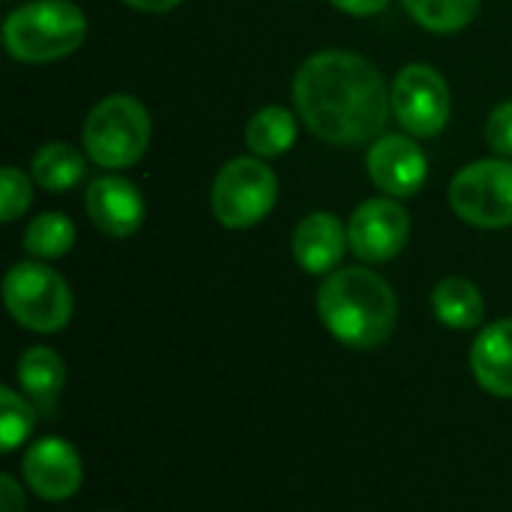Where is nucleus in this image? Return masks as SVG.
I'll list each match as a JSON object with an SVG mask.
<instances>
[{
    "label": "nucleus",
    "mask_w": 512,
    "mask_h": 512,
    "mask_svg": "<svg viewBox=\"0 0 512 512\" xmlns=\"http://www.w3.org/2000/svg\"><path fill=\"white\" fill-rule=\"evenodd\" d=\"M294 105L327 144H360L381 135L390 93L378 66L351 51H318L294 75Z\"/></svg>",
    "instance_id": "nucleus-1"
},
{
    "label": "nucleus",
    "mask_w": 512,
    "mask_h": 512,
    "mask_svg": "<svg viewBox=\"0 0 512 512\" xmlns=\"http://www.w3.org/2000/svg\"><path fill=\"white\" fill-rule=\"evenodd\" d=\"M318 315L342 345L375 348L396 330L399 303L378 273L366 267H342L318 288Z\"/></svg>",
    "instance_id": "nucleus-2"
},
{
    "label": "nucleus",
    "mask_w": 512,
    "mask_h": 512,
    "mask_svg": "<svg viewBox=\"0 0 512 512\" xmlns=\"http://www.w3.org/2000/svg\"><path fill=\"white\" fill-rule=\"evenodd\" d=\"M87 36L84 12L69 0H33L3 21V45L21 63L60 60L81 48Z\"/></svg>",
    "instance_id": "nucleus-3"
},
{
    "label": "nucleus",
    "mask_w": 512,
    "mask_h": 512,
    "mask_svg": "<svg viewBox=\"0 0 512 512\" xmlns=\"http://www.w3.org/2000/svg\"><path fill=\"white\" fill-rule=\"evenodd\" d=\"M150 144V114L126 93L105 96L84 123V150L99 168H129Z\"/></svg>",
    "instance_id": "nucleus-4"
},
{
    "label": "nucleus",
    "mask_w": 512,
    "mask_h": 512,
    "mask_svg": "<svg viewBox=\"0 0 512 512\" xmlns=\"http://www.w3.org/2000/svg\"><path fill=\"white\" fill-rule=\"evenodd\" d=\"M9 315L33 333H57L72 318V291L66 279L39 261L15 264L3 279Z\"/></svg>",
    "instance_id": "nucleus-5"
},
{
    "label": "nucleus",
    "mask_w": 512,
    "mask_h": 512,
    "mask_svg": "<svg viewBox=\"0 0 512 512\" xmlns=\"http://www.w3.org/2000/svg\"><path fill=\"white\" fill-rule=\"evenodd\" d=\"M279 195L276 174L252 156L231 159L213 180L210 210L225 228H252L270 216Z\"/></svg>",
    "instance_id": "nucleus-6"
},
{
    "label": "nucleus",
    "mask_w": 512,
    "mask_h": 512,
    "mask_svg": "<svg viewBox=\"0 0 512 512\" xmlns=\"http://www.w3.org/2000/svg\"><path fill=\"white\" fill-rule=\"evenodd\" d=\"M450 207L474 228L512 225V162L480 159L465 165L450 183Z\"/></svg>",
    "instance_id": "nucleus-7"
},
{
    "label": "nucleus",
    "mask_w": 512,
    "mask_h": 512,
    "mask_svg": "<svg viewBox=\"0 0 512 512\" xmlns=\"http://www.w3.org/2000/svg\"><path fill=\"white\" fill-rule=\"evenodd\" d=\"M390 108L396 120L417 138H432L438 135L453 111L450 87L444 75L426 63H411L405 66L390 90Z\"/></svg>",
    "instance_id": "nucleus-8"
},
{
    "label": "nucleus",
    "mask_w": 512,
    "mask_h": 512,
    "mask_svg": "<svg viewBox=\"0 0 512 512\" xmlns=\"http://www.w3.org/2000/svg\"><path fill=\"white\" fill-rule=\"evenodd\" d=\"M411 237V219L405 207L393 198H369L363 201L348 225L351 252L366 264L393 261Z\"/></svg>",
    "instance_id": "nucleus-9"
},
{
    "label": "nucleus",
    "mask_w": 512,
    "mask_h": 512,
    "mask_svg": "<svg viewBox=\"0 0 512 512\" xmlns=\"http://www.w3.org/2000/svg\"><path fill=\"white\" fill-rule=\"evenodd\" d=\"M24 480L42 501H66L81 489V456L63 438H39L24 453Z\"/></svg>",
    "instance_id": "nucleus-10"
},
{
    "label": "nucleus",
    "mask_w": 512,
    "mask_h": 512,
    "mask_svg": "<svg viewBox=\"0 0 512 512\" xmlns=\"http://www.w3.org/2000/svg\"><path fill=\"white\" fill-rule=\"evenodd\" d=\"M369 174L375 186L393 198L417 195L429 174L426 153L408 135H381L369 150Z\"/></svg>",
    "instance_id": "nucleus-11"
},
{
    "label": "nucleus",
    "mask_w": 512,
    "mask_h": 512,
    "mask_svg": "<svg viewBox=\"0 0 512 512\" xmlns=\"http://www.w3.org/2000/svg\"><path fill=\"white\" fill-rule=\"evenodd\" d=\"M87 216L90 222L114 240L132 237L141 222H144V198L135 189V183H129L126 177L117 174H105L99 180L90 183L87 198H84Z\"/></svg>",
    "instance_id": "nucleus-12"
},
{
    "label": "nucleus",
    "mask_w": 512,
    "mask_h": 512,
    "mask_svg": "<svg viewBox=\"0 0 512 512\" xmlns=\"http://www.w3.org/2000/svg\"><path fill=\"white\" fill-rule=\"evenodd\" d=\"M348 246H351L348 231L342 228V222L336 216H330L324 210L300 219V225L294 228V240H291L297 264L312 276L333 273L342 264Z\"/></svg>",
    "instance_id": "nucleus-13"
},
{
    "label": "nucleus",
    "mask_w": 512,
    "mask_h": 512,
    "mask_svg": "<svg viewBox=\"0 0 512 512\" xmlns=\"http://www.w3.org/2000/svg\"><path fill=\"white\" fill-rule=\"evenodd\" d=\"M471 372L486 393L512 399V318L480 330L471 348Z\"/></svg>",
    "instance_id": "nucleus-14"
},
{
    "label": "nucleus",
    "mask_w": 512,
    "mask_h": 512,
    "mask_svg": "<svg viewBox=\"0 0 512 512\" xmlns=\"http://www.w3.org/2000/svg\"><path fill=\"white\" fill-rule=\"evenodd\" d=\"M66 384V366L57 357V351L45 345H33L18 360V387L33 402L39 414H54L60 393Z\"/></svg>",
    "instance_id": "nucleus-15"
},
{
    "label": "nucleus",
    "mask_w": 512,
    "mask_h": 512,
    "mask_svg": "<svg viewBox=\"0 0 512 512\" xmlns=\"http://www.w3.org/2000/svg\"><path fill=\"white\" fill-rule=\"evenodd\" d=\"M432 309H435L438 321L450 330H474V327H480V321L486 315L480 288L462 276H450L435 285Z\"/></svg>",
    "instance_id": "nucleus-16"
},
{
    "label": "nucleus",
    "mask_w": 512,
    "mask_h": 512,
    "mask_svg": "<svg viewBox=\"0 0 512 512\" xmlns=\"http://www.w3.org/2000/svg\"><path fill=\"white\" fill-rule=\"evenodd\" d=\"M30 171H33V180L45 192L60 195V192L72 189L84 177L87 165H84V156L72 144H66V141H48V144H42L36 150Z\"/></svg>",
    "instance_id": "nucleus-17"
},
{
    "label": "nucleus",
    "mask_w": 512,
    "mask_h": 512,
    "mask_svg": "<svg viewBox=\"0 0 512 512\" xmlns=\"http://www.w3.org/2000/svg\"><path fill=\"white\" fill-rule=\"evenodd\" d=\"M297 141V120L288 108L279 105H267L261 111L252 114V120L246 123V147L255 156H282L294 147Z\"/></svg>",
    "instance_id": "nucleus-18"
},
{
    "label": "nucleus",
    "mask_w": 512,
    "mask_h": 512,
    "mask_svg": "<svg viewBox=\"0 0 512 512\" xmlns=\"http://www.w3.org/2000/svg\"><path fill=\"white\" fill-rule=\"evenodd\" d=\"M411 18L432 33H456L468 27L480 9V0H402Z\"/></svg>",
    "instance_id": "nucleus-19"
},
{
    "label": "nucleus",
    "mask_w": 512,
    "mask_h": 512,
    "mask_svg": "<svg viewBox=\"0 0 512 512\" xmlns=\"http://www.w3.org/2000/svg\"><path fill=\"white\" fill-rule=\"evenodd\" d=\"M75 243V225L63 213H39L24 231V249L33 258H63Z\"/></svg>",
    "instance_id": "nucleus-20"
},
{
    "label": "nucleus",
    "mask_w": 512,
    "mask_h": 512,
    "mask_svg": "<svg viewBox=\"0 0 512 512\" xmlns=\"http://www.w3.org/2000/svg\"><path fill=\"white\" fill-rule=\"evenodd\" d=\"M36 414L39 411L33 408L30 399L18 396L12 387L0 390V450L3 453L18 450L30 438L36 426Z\"/></svg>",
    "instance_id": "nucleus-21"
},
{
    "label": "nucleus",
    "mask_w": 512,
    "mask_h": 512,
    "mask_svg": "<svg viewBox=\"0 0 512 512\" xmlns=\"http://www.w3.org/2000/svg\"><path fill=\"white\" fill-rule=\"evenodd\" d=\"M30 201H33L30 180L15 165H6L0 174V219L15 222L30 207Z\"/></svg>",
    "instance_id": "nucleus-22"
},
{
    "label": "nucleus",
    "mask_w": 512,
    "mask_h": 512,
    "mask_svg": "<svg viewBox=\"0 0 512 512\" xmlns=\"http://www.w3.org/2000/svg\"><path fill=\"white\" fill-rule=\"evenodd\" d=\"M486 141L498 156H512V99L501 102L486 123Z\"/></svg>",
    "instance_id": "nucleus-23"
},
{
    "label": "nucleus",
    "mask_w": 512,
    "mask_h": 512,
    "mask_svg": "<svg viewBox=\"0 0 512 512\" xmlns=\"http://www.w3.org/2000/svg\"><path fill=\"white\" fill-rule=\"evenodd\" d=\"M0 512H24V492L9 474L0 477Z\"/></svg>",
    "instance_id": "nucleus-24"
},
{
    "label": "nucleus",
    "mask_w": 512,
    "mask_h": 512,
    "mask_svg": "<svg viewBox=\"0 0 512 512\" xmlns=\"http://www.w3.org/2000/svg\"><path fill=\"white\" fill-rule=\"evenodd\" d=\"M336 9L348 12V15H375L381 12L390 0H330Z\"/></svg>",
    "instance_id": "nucleus-25"
},
{
    "label": "nucleus",
    "mask_w": 512,
    "mask_h": 512,
    "mask_svg": "<svg viewBox=\"0 0 512 512\" xmlns=\"http://www.w3.org/2000/svg\"><path fill=\"white\" fill-rule=\"evenodd\" d=\"M129 3L132 9H141V12H168L174 6H180V0H123Z\"/></svg>",
    "instance_id": "nucleus-26"
}]
</instances>
